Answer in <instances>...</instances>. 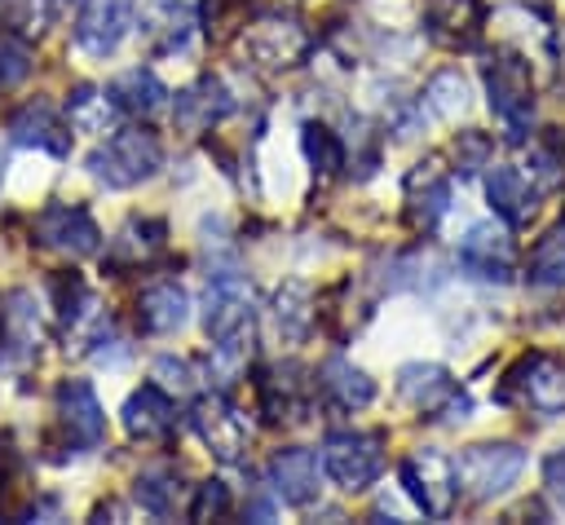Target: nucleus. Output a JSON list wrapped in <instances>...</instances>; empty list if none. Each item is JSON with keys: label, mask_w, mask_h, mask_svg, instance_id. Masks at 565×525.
Here are the masks:
<instances>
[{"label": "nucleus", "mask_w": 565, "mask_h": 525, "mask_svg": "<svg viewBox=\"0 0 565 525\" xmlns=\"http://www.w3.org/2000/svg\"><path fill=\"white\" fill-rule=\"evenodd\" d=\"M163 168V146L150 128L141 124H128V128H115L93 154H88V172L93 181H102L106 190H132L141 181H150L154 172Z\"/></svg>", "instance_id": "f257e3e1"}, {"label": "nucleus", "mask_w": 565, "mask_h": 525, "mask_svg": "<svg viewBox=\"0 0 565 525\" xmlns=\"http://www.w3.org/2000/svg\"><path fill=\"white\" fill-rule=\"evenodd\" d=\"M486 97H490V110L503 124V137L525 141L530 119H534V71L521 53L503 49L486 62Z\"/></svg>", "instance_id": "f03ea898"}, {"label": "nucleus", "mask_w": 565, "mask_h": 525, "mask_svg": "<svg viewBox=\"0 0 565 525\" xmlns=\"http://www.w3.org/2000/svg\"><path fill=\"white\" fill-rule=\"evenodd\" d=\"M521 472H525V450L516 441H477L455 459L459 494H468L472 503H494L521 481Z\"/></svg>", "instance_id": "7ed1b4c3"}, {"label": "nucleus", "mask_w": 565, "mask_h": 525, "mask_svg": "<svg viewBox=\"0 0 565 525\" xmlns=\"http://www.w3.org/2000/svg\"><path fill=\"white\" fill-rule=\"evenodd\" d=\"M238 49H243V57H247L256 71H296V66L309 57L313 40H309V31H305L296 18L256 13L252 22H243Z\"/></svg>", "instance_id": "20e7f679"}, {"label": "nucleus", "mask_w": 565, "mask_h": 525, "mask_svg": "<svg viewBox=\"0 0 565 525\" xmlns=\"http://www.w3.org/2000/svg\"><path fill=\"white\" fill-rule=\"evenodd\" d=\"M397 397L424 419H450L455 424V419H468V410H472V401L459 388V379L437 362L397 366Z\"/></svg>", "instance_id": "39448f33"}, {"label": "nucleus", "mask_w": 565, "mask_h": 525, "mask_svg": "<svg viewBox=\"0 0 565 525\" xmlns=\"http://www.w3.org/2000/svg\"><path fill=\"white\" fill-rule=\"evenodd\" d=\"M190 428L194 437L207 446V454L216 463H243L252 450V428L243 419V410L225 397V393H207L190 406Z\"/></svg>", "instance_id": "423d86ee"}, {"label": "nucleus", "mask_w": 565, "mask_h": 525, "mask_svg": "<svg viewBox=\"0 0 565 525\" xmlns=\"http://www.w3.org/2000/svg\"><path fill=\"white\" fill-rule=\"evenodd\" d=\"M402 485L411 494V503L433 516V521H446L455 512V499H459V476H455V459H446L441 450H411L402 459Z\"/></svg>", "instance_id": "0eeeda50"}, {"label": "nucleus", "mask_w": 565, "mask_h": 525, "mask_svg": "<svg viewBox=\"0 0 565 525\" xmlns=\"http://www.w3.org/2000/svg\"><path fill=\"white\" fill-rule=\"evenodd\" d=\"M322 472L340 490L362 494L384 472V437L380 432H331L322 446Z\"/></svg>", "instance_id": "6e6552de"}, {"label": "nucleus", "mask_w": 565, "mask_h": 525, "mask_svg": "<svg viewBox=\"0 0 565 525\" xmlns=\"http://www.w3.org/2000/svg\"><path fill=\"white\" fill-rule=\"evenodd\" d=\"M252 318H256L252 282L234 269H216L207 278V291H203V331H207V340L234 335V331L252 326Z\"/></svg>", "instance_id": "1a4fd4ad"}, {"label": "nucleus", "mask_w": 565, "mask_h": 525, "mask_svg": "<svg viewBox=\"0 0 565 525\" xmlns=\"http://www.w3.org/2000/svg\"><path fill=\"white\" fill-rule=\"evenodd\" d=\"M309 393H313V379H309V371L300 362H274V366L256 371V401H260V415L269 424L305 419Z\"/></svg>", "instance_id": "9d476101"}, {"label": "nucleus", "mask_w": 565, "mask_h": 525, "mask_svg": "<svg viewBox=\"0 0 565 525\" xmlns=\"http://www.w3.org/2000/svg\"><path fill=\"white\" fill-rule=\"evenodd\" d=\"M508 229L512 225H494V221L468 225V234L459 238V265L481 282H508L516 269V243Z\"/></svg>", "instance_id": "9b49d317"}, {"label": "nucleus", "mask_w": 565, "mask_h": 525, "mask_svg": "<svg viewBox=\"0 0 565 525\" xmlns=\"http://www.w3.org/2000/svg\"><path fill=\"white\" fill-rule=\"evenodd\" d=\"M35 238L62 256H75V260L97 256V247H102V229L88 216V207H79V203H49L35 216Z\"/></svg>", "instance_id": "f8f14e48"}, {"label": "nucleus", "mask_w": 565, "mask_h": 525, "mask_svg": "<svg viewBox=\"0 0 565 525\" xmlns=\"http://www.w3.org/2000/svg\"><path fill=\"white\" fill-rule=\"evenodd\" d=\"M486 4L481 0H424V31L433 44L459 53L477 49L486 35Z\"/></svg>", "instance_id": "ddd939ff"}, {"label": "nucleus", "mask_w": 565, "mask_h": 525, "mask_svg": "<svg viewBox=\"0 0 565 525\" xmlns=\"http://www.w3.org/2000/svg\"><path fill=\"white\" fill-rule=\"evenodd\" d=\"M132 13H137V0H84L75 18V44L88 57H110L128 35Z\"/></svg>", "instance_id": "4468645a"}, {"label": "nucleus", "mask_w": 565, "mask_h": 525, "mask_svg": "<svg viewBox=\"0 0 565 525\" xmlns=\"http://www.w3.org/2000/svg\"><path fill=\"white\" fill-rule=\"evenodd\" d=\"M402 194H406V221H411L419 234L433 229V225L446 216V207H450V172L441 168V154H424V159L406 172Z\"/></svg>", "instance_id": "2eb2a0df"}, {"label": "nucleus", "mask_w": 565, "mask_h": 525, "mask_svg": "<svg viewBox=\"0 0 565 525\" xmlns=\"http://www.w3.org/2000/svg\"><path fill=\"white\" fill-rule=\"evenodd\" d=\"M57 419L75 450H97L106 437V410L88 379H62L57 384Z\"/></svg>", "instance_id": "dca6fc26"}, {"label": "nucleus", "mask_w": 565, "mask_h": 525, "mask_svg": "<svg viewBox=\"0 0 565 525\" xmlns=\"http://www.w3.org/2000/svg\"><path fill=\"white\" fill-rule=\"evenodd\" d=\"M40 340H44V326H40L35 296L31 291H13L4 300V322H0V366L4 371L31 366L35 353H40Z\"/></svg>", "instance_id": "f3484780"}, {"label": "nucleus", "mask_w": 565, "mask_h": 525, "mask_svg": "<svg viewBox=\"0 0 565 525\" xmlns=\"http://www.w3.org/2000/svg\"><path fill=\"white\" fill-rule=\"evenodd\" d=\"M163 247H168V225H163L159 216H132V221H124L119 234L110 238L102 265H106L110 274L141 269V265H150L154 256H163Z\"/></svg>", "instance_id": "a211bd4d"}, {"label": "nucleus", "mask_w": 565, "mask_h": 525, "mask_svg": "<svg viewBox=\"0 0 565 525\" xmlns=\"http://www.w3.org/2000/svg\"><path fill=\"white\" fill-rule=\"evenodd\" d=\"M508 388H521L525 406L539 415H561L565 410V366L547 353H530L516 362V371L508 375Z\"/></svg>", "instance_id": "6ab92c4d"}, {"label": "nucleus", "mask_w": 565, "mask_h": 525, "mask_svg": "<svg viewBox=\"0 0 565 525\" xmlns=\"http://www.w3.org/2000/svg\"><path fill=\"white\" fill-rule=\"evenodd\" d=\"M4 128H9V141L13 146H35V150H44L53 159H66L71 154V124L53 106H44V101L18 106Z\"/></svg>", "instance_id": "aec40b11"}, {"label": "nucleus", "mask_w": 565, "mask_h": 525, "mask_svg": "<svg viewBox=\"0 0 565 525\" xmlns=\"http://www.w3.org/2000/svg\"><path fill=\"white\" fill-rule=\"evenodd\" d=\"M318 481H322V459L313 450H305V446H287V450H278L269 459V485L291 507H309L318 499V490H322Z\"/></svg>", "instance_id": "412c9836"}, {"label": "nucleus", "mask_w": 565, "mask_h": 525, "mask_svg": "<svg viewBox=\"0 0 565 525\" xmlns=\"http://www.w3.org/2000/svg\"><path fill=\"white\" fill-rule=\"evenodd\" d=\"M230 110H234L230 88H225L216 75H203V79H194L190 88L177 93V101H172V124H177L181 132L199 137V132H207L212 124H221Z\"/></svg>", "instance_id": "4be33fe9"}, {"label": "nucleus", "mask_w": 565, "mask_h": 525, "mask_svg": "<svg viewBox=\"0 0 565 525\" xmlns=\"http://www.w3.org/2000/svg\"><path fill=\"white\" fill-rule=\"evenodd\" d=\"M199 4L203 0H141V31L154 53H177L185 49L190 31L199 26Z\"/></svg>", "instance_id": "5701e85b"}, {"label": "nucleus", "mask_w": 565, "mask_h": 525, "mask_svg": "<svg viewBox=\"0 0 565 525\" xmlns=\"http://www.w3.org/2000/svg\"><path fill=\"white\" fill-rule=\"evenodd\" d=\"M119 419L132 441H168V432L177 428V406L159 384H141L128 393Z\"/></svg>", "instance_id": "b1692460"}, {"label": "nucleus", "mask_w": 565, "mask_h": 525, "mask_svg": "<svg viewBox=\"0 0 565 525\" xmlns=\"http://www.w3.org/2000/svg\"><path fill=\"white\" fill-rule=\"evenodd\" d=\"M190 322V296L181 282L163 278V282H150L141 296H137V326L146 335H172Z\"/></svg>", "instance_id": "393cba45"}, {"label": "nucleus", "mask_w": 565, "mask_h": 525, "mask_svg": "<svg viewBox=\"0 0 565 525\" xmlns=\"http://www.w3.org/2000/svg\"><path fill=\"white\" fill-rule=\"evenodd\" d=\"M486 199H490V207H494V216L503 221V225H530L534 221V199H539V190L530 185V176L521 172V168H490V176H486Z\"/></svg>", "instance_id": "a878e982"}, {"label": "nucleus", "mask_w": 565, "mask_h": 525, "mask_svg": "<svg viewBox=\"0 0 565 525\" xmlns=\"http://www.w3.org/2000/svg\"><path fill=\"white\" fill-rule=\"evenodd\" d=\"M106 93L115 97L119 115H132V119H154V115L168 106V88H163V79H159L150 66H128V71H119Z\"/></svg>", "instance_id": "bb28decb"}, {"label": "nucleus", "mask_w": 565, "mask_h": 525, "mask_svg": "<svg viewBox=\"0 0 565 525\" xmlns=\"http://www.w3.org/2000/svg\"><path fill=\"white\" fill-rule=\"evenodd\" d=\"M62 119L71 124V132H88V137H97V132H115L119 106H115V97H110L106 88H97V84H75V88L66 93V110H62Z\"/></svg>", "instance_id": "cd10ccee"}, {"label": "nucleus", "mask_w": 565, "mask_h": 525, "mask_svg": "<svg viewBox=\"0 0 565 525\" xmlns=\"http://www.w3.org/2000/svg\"><path fill=\"white\" fill-rule=\"evenodd\" d=\"M318 388L340 406V410H362L375 401V379L353 366L349 357H327L322 371H318Z\"/></svg>", "instance_id": "c85d7f7f"}, {"label": "nucleus", "mask_w": 565, "mask_h": 525, "mask_svg": "<svg viewBox=\"0 0 565 525\" xmlns=\"http://www.w3.org/2000/svg\"><path fill=\"white\" fill-rule=\"evenodd\" d=\"M313 322H318L313 291H309L300 278L282 282V287L274 291V326H278V335H282L287 344H300V340L313 331Z\"/></svg>", "instance_id": "c756f323"}, {"label": "nucleus", "mask_w": 565, "mask_h": 525, "mask_svg": "<svg viewBox=\"0 0 565 525\" xmlns=\"http://www.w3.org/2000/svg\"><path fill=\"white\" fill-rule=\"evenodd\" d=\"M132 494H137V503H141L150 516H177L181 494H185V490H181V468H172V463L146 468V472L137 476Z\"/></svg>", "instance_id": "7c9ffc66"}, {"label": "nucleus", "mask_w": 565, "mask_h": 525, "mask_svg": "<svg viewBox=\"0 0 565 525\" xmlns=\"http://www.w3.org/2000/svg\"><path fill=\"white\" fill-rule=\"evenodd\" d=\"M424 106H428V115L433 119H459V115H468V106H472V88H468V79L455 71V66H446V71H437L428 84H424Z\"/></svg>", "instance_id": "2f4dec72"}, {"label": "nucleus", "mask_w": 565, "mask_h": 525, "mask_svg": "<svg viewBox=\"0 0 565 525\" xmlns=\"http://www.w3.org/2000/svg\"><path fill=\"white\" fill-rule=\"evenodd\" d=\"M300 150H305V159H309V168L318 176H335L344 168V159H349L340 132L327 128V124H318V119H305L300 124Z\"/></svg>", "instance_id": "473e14b6"}, {"label": "nucleus", "mask_w": 565, "mask_h": 525, "mask_svg": "<svg viewBox=\"0 0 565 525\" xmlns=\"http://www.w3.org/2000/svg\"><path fill=\"white\" fill-rule=\"evenodd\" d=\"M247 357H252V326L212 340V353H207V379H216V388L225 393V388L247 371Z\"/></svg>", "instance_id": "72a5a7b5"}, {"label": "nucleus", "mask_w": 565, "mask_h": 525, "mask_svg": "<svg viewBox=\"0 0 565 525\" xmlns=\"http://www.w3.org/2000/svg\"><path fill=\"white\" fill-rule=\"evenodd\" d=\"M525 274L534 287H547V291H565V225L543 234L525 260Z\"/></svg>", "instance_id": "f704fd0d"}, {"label": "nucleus", "mask_w": 565, "mask_h": 525, "mask_svg": "<svg viewBox=\"0 0 565 525\" xmlns=\"http://www.w3.org/2000/svg\"><path fill=\"white\" fill-rule=\"evenodd\" d=\"M49 18H53L49 0H0V26L22 35V40H35Z\"/></svg>", "instance_id": "c9c22d12"}, {"label": "nucleus", "mask_w": 565, "mask_h": 525, "mask_svg": "<svg viewBox=\"0 0 565 525\" xmlns=\"http://www.w3.org/2000/svg\"><path fill=\"white\" fill-rule=\"evenodd\" d=\"M194 366L185 362V357H172V353H163V357H154V366H150V384H159L172 401L177 397H190L194 393Z\"/></svg>", "instance_id": "e433bc0d"}, {"label": "nucleus", "mask_w": 565, "mask_h": 525, "mask_svg": "<svg viewBox=\"0 0 565 525\" xmlns=\"http://www.w3.org/2000/svg\"><path fill=\"white\" fill-rule=\"evenodd\" d=\"M31 75V40L0 26V88H13Z\"/></svg>", "instance_id": "4c0bfd02"}, {"label": "nucleus", "mask_w": 565, "mask_h": 525, "mask_svg": "<svg viewBox=\"0 0 565 525\" xmlns=\"http://www.w3.org/2000/svg\"><path fill=\"white\" fill-rule=\"evenodd\" d=\"M486 163H490V137L477 132V128L459 132V137H455V172H459V176H472V172H481Z\"/></svg>", "instance_id": "58836bf2"}, {"label": "nucleus", "mask_w": 565, "mask_h": 525, "mask_svg": "<svg viewBox=\"0 0 565 525\" xmlns=\"http://www.w3.org/2000/svg\"><path fill=\"white\" fill-rule=\"evenodd\" d=\"M230 512V485L225 481H203L194 485V499H190V521H221Z\"/></svg>", "instance_id": "ea45409f"}, {"label": "nucleus", "mask_w": 565, "mask_h": 525, "mask_svg": "<svg viewBox=\"0 0 565 525\" xmlns=\"http://www.w3.org/2000/svg\"><path fill=\"white\" fill-rule=\"evenodd\" d=\"M49 291H53V309H57L62 326H66V322L84 309V300H88V287H84L79 274H57V278L49 282Z\"/></svg>", "instance_id": "a19ab883"}, {"label": "nucleus", "mask_w": 565, "mask_h": 525, "mask_svg": "<svg viewBox=\"0 0 565 525\" xmlns=\"http://www.w3.org/2000/svg\"><path fill=\"white\" fill-rule=\"evenodd\" d=\"M525 176H530L534 190H556V185L565 181V159H561L552 146H539V150H530Z\"/></svg>", "instance_id": "79ce46f5"}, {"label": "nucleus", "mask_w": 565, "mask_h": 525, "mask_svg": "<svg viewBox=\"0 0 565 525\" xmlns=\"http://www.w3.org/2000/svg\"><path fill=\"white\" fill-rule=\"evenodd\" d=\"M543 490H547V499L565 512V446L547 454V463H543Z\"/></svg>", "instance_id": "37998d69"}, {"label": "nucleus", "mask_w": 565, "mask_h": 525, "mask_svg": "<svg viewBox=\"0 0 565 525\" xmlns=\"http://www.w3.org/2000/svg\"><path fill=\"white\" fill-rule=\"evenodd\" d=\"M53 4V13H71V9H79L84 0H49Z\"/></svg>", "instance_id": "c03bdc74"}, {"label": "nucleus", "mask_w": 565, "mask_h": 525, "mask_svg": "<svg viewBox=\"0 0 565 525\" xmlns=\"http://www.w3.org/2000/svg\"><path fill=\"white\" fill-rule=\"evenodd\" d=\"M0 322H4V300H0Z\"/></svg>", "instance_id": "a18cd8bd"}]
</instances>
